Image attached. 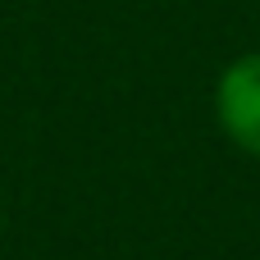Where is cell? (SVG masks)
<instances>
[{
	"label": "cell",
	"instance_id": "obj_1",
	"mask_svg": "<svg viewBox=\"0 0 260 260\" xmlns=\"http://www.w3.org/2000/svg\"><path fill=\"white\" fill-rule=\"evenodd\" d=\"M215 105H219L224 133L242 151L260 155V55H247V59L229 64V73L219 78Z\"/></svg>",
	"mask_w": 260,
	"mask_h": 260
}]
</instances>
